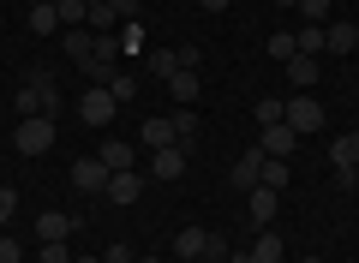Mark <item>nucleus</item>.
I'll return each instance as SVG.
<instances>
[{"mask_svg": "<svg viewBox=\"0 0 359 263\" xmlns=\"http://www.w3.org/2000/svg\"><path fill=\"white\" fill-rule=\"evenodd\" d=\"M66 54L78 60V72H84V84H108V78L120 72V36H96V30H60Z\"/></svg>", "mask_w": 359, "mask_h": 263, "instance_id": "obj_1", "label": "nucleus"}, {"mask_svg": "<svg viewBox=\"0 0 359 263\" xmlns=\"http://www.w3.org/2000/svg\"><path fill=\"white\" fill-rule=\"evenodd\" d=\"M13 108L25 114V120H54V108H60V84H54V72H30L25 84H18Z\"/></svg>", "mask_w": 359, "mask_h": 263, "instance_id": "obj_2", "label": "nucleus"}, {"mask_svg": "<svg viewBox=\"0 0 359 263\" xmlns=\"http://www.w3.org/2000/svg\"><path fill=\"white\" fill-rule=\"evenodd\" d=\"M114 114H120L114 90H108V84H84V96H78V120L96 126V132H108V126H114Z\"/></svg>", "mask_w": 359, "mask_h": 263, "instance_id": "obj_3", "label": "nucleus"}, {"mask_svg": "<svg viewBox=\"0 0 359 263\" xmlns=\"http://www.w3.org/2000/svg\"><path fill=\"white\" fill-rule=\"evenodd\" d=\"M282 120L294 126L299 138H306V132H323V102L311 96V90H299V96H287V108H282Z\"/></svg>", "mask_w": 359, "mask_h": 263, "instance_id": "obj_4", "label": "nucleus"}, {"mask_svg": "<svg viewBox=\"0 0 359 263\" xmlns=\"http://www.w3.org/2000/svg\"><path fill=\"white\" fill-rule=\"evenodd\" d=\"M13 150L18 156H48L54 150V120H18L13 126Z\"/></svg>", "mask_w": 359, "mask_h": 263, "instance_id": "obj_5", "label": "nucleus"}, {"mask_svg": "<svg viewBox=\"0 0 359 263\" xmlns=\"http://www.w3.org/2000/svg\"><path fill=\"white\" fill-rule=\"evenodd\" d=\"M108 180H114V174H108L102 156H78V162H72V186L84 191V198H108Z\"/></svg>", "mask_w": 359, "mask_h": 263, "instance_id": "obj_6", "label": "nucleus"}, {"mask_svg": "<svg viewBox=\"0 0 359 263\" xmlns=\"http://www.w3.org/2000/svg\"><path fill=\"white\" fill-rule=\"evenodd\" d=\"M330 168H335V186H353V168H359V132L330 138Z\"/></svg>", "mask_w": 359, "mask_h": 263, "instance_id": "obj_7", "label": "nucleus"}, {"mask_svg": "<svg viewBox=\"0 0 359 263\" xmlns=\"http://www.w3.org/2000/svg\"><path fill=\"white\" fill-rule=\"evenodd\" d=\"M257 150L276 156V162H287V156L299 150V132H294L287 120H276V126H264V132H257Z\"/></svg>", "mask_w": 359, "mask_h": 263, "instance_id": "obj_8", "label": "nucleus"}, {"mask_svg": "<svg viewBox=\"0 0 359 263\" xmlns=\"http://www.w3.org/2000/svg\"><path fill=\"white\" fill-rule=\"evenodd\" d=\"M276 203H282V191H276V186H252V191H245V222L269 227V222H276Z\"/></svg>", "mask_w": 359, "mask_h": 263, "instance_id": "obj_9", "label": "nucleus"}, {"mask_svg": "<svg viewBox=\"0 0 359 263\" xmlns=\"http://www.w3.org/2000/svg\"><path fill=\"white\" fill-rule=\"evenodd\" d=\"M72 215H60V210H42L36 215V239H42V245H66V239H72Z\"/></svg>", "mask_w": 359, "mask_h": 263, "instance_id": "obj_10", "label": "nucleus"}, {"mask_svg": "<svg viewBox=\"0 0 359 263\" xmlns=\"http://www.w3.org/2000/svg\"><path fill=\"white\" fill-rule=\"evenodd\" d=\"M353 48H359V25L330 18V25H323V54H353Z\"/></svg>", "mask_w": 359, "mask_h": 263, "instance_id": "obj_11", "label": "nucleus"}, {"mask_svg": "<svg viewBox=\"0 0 359 263\" xmlns=\"http://www.w3.org/2000/svg\"><path fill=\"white\" fill-rule=\"evenodd\" d=\"M264 162H269V156L252 144V150H245L240 162H233V180H228V186H233V191H252V186H257V174H264Z\"/></svg>", "mask_w": 359, "mask_h": 263, "instance_id": "obj_12", "label": "nucleus"}, {"mask_svg": "<svg viewBox=\"0 0 359 263\" xmlns=\"http://www.w3.org/2000/svg\"><path fill=\"white\" fill-rule=\"evenodd\" d=\"M186 156H192V150H180V144L150 150V174H156V180H180V174H186Z\"/></svg>", "mask_w": 359, "mask_h": 263, "instance_id": "obj_13", "label": "nucleus"}, {"mask_svg": "<svg viewBox=\"0 0 359 263\" xmlns=\"http://www.w3.org/2000/svg\"><path fill=\"white\" fill-rule=\"evenodd\" d=\"M138 198H144V174L138 168H126V174L108 180V203H138Z\"/></svg>", "mask_w": 359, "mask_h": 263, "instance_id": "obj_14", "label": "nucleus"}, {"mask_svg": "<svg viewBox=\"0 0 359 263\" xmlns=\"http://www.w3.org/2000/svg\"><path fill=\"white\" fill-rule=\"evenodd\" d=\"M108 162V174H126V168H138V156H132V144L126 138H102V150H96Z\"/></svg>", "mask_w": 359, "mask_h": 263, "instance_id": "obj_15", "label": "nucleus"}, {"mask_svg": "<svg viewBox=\"0 0 359 263\" xmlns=\"http://www.w3.org/2000/svg\"><path fill=\"white\" fill-rule=\"evenodd\" d=\"M138 144H144V150H168V144H174V120H144L138 126Z\"/></svg>", "mask_w": 359, "mask_h": 263, "instance_id": "obj_16", "label": "nucleus"}, {"mask_svg": "<svg viewBox=\"0 0 359 263\" xmlns=\"http://www.w3.org/2000/svg\"><path fill=\"white\" fill-rule=\"evenodd\" d=\"M318 72H323V66H318V54H294V60H287V78H294L299 90H311V84H318Z\"/></svg>", "mask_w": 359, "mask_h": 263, "instance_id": "obj_17", "label": "nucleus"}, {"mask_svg": "<svg viewBox=\"0 0 359 263\" xmlns=\"http://www.w3.org/2000/svg\"><path fill=\"white\" fill-rule=\"evenodd\" d=\"M168 90H174V102H180V108H192L204 84H198V72H174V78H168Z\"/></svg>", "mask_w": 359, "mask_h": 263, "instance_id": "obj_18", "label": "nucleus"}, {"mask_svg": "<svg viewBox=\"0 0 359 263\" xmlns=\"http://www.w3.org/2000/svg\"><path fill=\"white\" fill-rule=\"evenodd\" d=\"M252 263H282V234H269V227H264V234L252 239Z\"/></svg>", "mask_w": 359, "mask_h": 263, "instance_id": "obj_19", "label": "nucleus"}, {"mask_svg": "<svg viewBox=\"0 0 359 263\" xmlns=\"http://www.w3.org/2000/svg\"><path fill=\"white\" fill-rule=\"evenodd\" d=\"M192 138H198V108H180L174 114V144H180V150H192Z\"/></svg>", "mask_w": 359, "mask_h": 263, "instance_id": "obj_20", "label": "nucleus"}, {"mask_svg": "<svg viewBox=\"0 0 359 263\" xmlns=\"http://www.w3.org/2000/svg\"><path fill=\"white\" fill-rule=\"evenodd\" d=\"M180 257H204V239H210V227H180Z\"/></svg>", "mask_w": 359, "mask_h": 263, "instance_id": "obj_21", "label": "nucleus"}, {"mask_svg": "<svg viewBox=\"0 0 359 263\" xmlns=\"http://www.w3.org/2000/svg\"><path fill=\"white\" fill-rule=\"evenodd\" d=\"M294 54H299V36H294V30H276V36H269V60H294Z\"/></svg>", "mask_w": 359, "mask_h": 263, "instance_id": "obj_22", "label": "nucleus"}, {"mask_svg": "<svg viewBox=\"0 0 359 263\" xmlns=\"http://www.w3.org/2000/svg\"><path fill=\"white\" fill-rule=\"evenodd\" d=\"M30 30L36 36H60V13L54 6H30Z\"/></svg>", "mask_w": 359, "mask_h": 263, "instance_id": "obj_23", "label": "nucleus"}, {"mask_svg": "<svg viewBox=\"0 0 359 263\" xmlns=\"http://www.w3.org/2000/svg\"><path fill=\"white\" fill-rule=\"evenodd\" d=\"M54 13H60V30H84L90 6H84V0H60V6H54Z\"/></svg>", "mask_w": 359, "mask_h": 263, "instance_id": "obj_24", "label": "nucleus"}, {"mask_svg": "<svg viewBox=\"0 0 359 263\" xmlns=\"http://www.w3.org/2000/svg\"><path fill=\"white\" fill-rule=\"evenodd\" d=\"M299 36V54H318L323 60V25H306V30H294Z\"/></svg>", "mask_w": 359, "mask_h": 263, "instance_id": "obj_25", "label": "nucleus"}, {"mask_svg": "<svg viewBox=\"0 0 359 263\" xmlns=\"http://www.w3.org/2000/svg\"><path fill=\"white\" fill-rule=\"evenodd\" d=\"M257 186H276V191H282V186H287V162H276V156H269L264 174H257Z\"/></svg>", "mask_w": 359, "mask_h": 263, "instance_id": "obj_26", "label": "nucleus"}, {"mask_svg": "<svg viewBox=\"0 0 359 263\" xmlns=\"http://www.w3.org/2000/svg\"><path fill=\"white\" fill-rule=\"evenodd\" d=\"M150 72H156V78H174V72H180L174 48H156V54H150Z\"/></svg>", "mask_w": 359, "mask_h": 263, "instance_id": "obj_27", "label": "nucleus"}, {"mask_svg": "<svg viewBox=\"0 0 359 263\" xmlns=\"http://www.w3.org/2000/svg\"><path fill=\"white\" fill-rule=\"evenodd\" d=\"M228 251H233L228 234H210V239H204V263H228Z\"/></svg>", "mask_w": 359, "mask_h": 263, "instance_id": "obj_28", "label": "nucleus"}, {"mask_svg": "<svg viewBox=\"0 0 359 263\" xmlns=\"http://www.w3.org/2000/svg\"><path fill=\"white\" fill-rule=\"evenodd\" d=\"M294 13H306V25H330V0H299Z\"/></svg>", "mask_w": 359, "mask_h": 263, "instance_id": "obj_29", "label": "nucleus"}, {"mask_svg": "<svg viewBox=\"0 0 359 263\" xmlns=\"http://www.w3.org/2000/svg\"><path fill=\"white\" fill-rule=\"evenodd\" d=\"M174 60H180V72H198V60H204V48H198V42H180V48H174Z\"/></svg>", "mask_w": 359, "mask_h": 263, "instance_id": "obj_30", "label": "nucleus"}, {"mask_svg": "<svg viewBox=\"0 0 359 263\" xmlns=\"http://www.w3.org/2000/svg\"><path fill=\"white\" fill-rule=\"evenodd\" d=\"M282 108H287L282 96H264V102H257V126H276V120H282Z\"/></svg>", "mask_w": 359, "mask_h": 263, "instance_id": "obj_31", "label": "nucleus"}, {"mask_svg": "<svg viewBox=\"0 0 359 263\" xmlns=\"http://www.w3.org/2000/svg\"><path fill=\"white\" fill-rule=\"evenodd\" d=\"M108 90H114V102H132V96H138V84H132V72H114V78H108Z\"/></svg>", "mask_w": 359, "mask_h": 263, "instance_id": "obj_32", "label": "nucleus"}, {"mask_svg": "<svg viewBox=\"0 0 359 263\" xmlns=\"http://www.w3.org/2000/svg\"><path fill=\"white\" fill-rule=\"evenodd\" d=\"M13 215H18V191L0 186V227H13Z\"/></svg>", "mask_w": 359, "mask_h": 263, "instance_id": "obj_33", "label": "nucleus"}, {"mask_svg": "<svg viewBox=\"0 0 359 263\" xmlns=\"http://www.w3.org/2000/svg\"><path fill=\"white\" fill-rule=\"evenodd\" d=\"M0 263H25V245L13 234H0Z\"/></svg>", "mask_w": 359, "mask_h": 263, "instance_id": "obj_34", "label": "nucleus"}, {"mask_svg": "<svg viewBox=\"0 0 359 263\" xmlns=\"http://www.w3.org/2000/svg\"><path fill=\"white\" fill-rule=\"evenodd\" d=\"M36 263H72V251H66V245H42Z\"/></svg>", "mask_w": 359, "mask_h": 263, "instance_id": "obj_35", "label": "nucleus"}, {"mask_svg": "<svg viewBox=\"0 0 359 263\" xmlns=\"http://www.w3.org/2000/svg\"><path fill=\"white\" fill-rule=\"evenodd\" d=\"M108 6H114L120 18H138V6H144V0H108Z\"/></svg>", "mask_w": 359, "mask_h": 263, "instance_id": "obj_36", "label": "nucleus"}, {"mask_svg": "<svg viewBox=\"0 0 359 263\" xmlns=\"http://www.w3.org/2000/svg\"><path fill=\"white\" fill-rule=\"evenodd\" d=\"M102 263H132V251H126V245H108V251H102Z\"/></svg>", "mask_w": 359, "mask_h": 263, "instance_id": "obj_37", "label": "nucleus"}, {"mask_svg": "<svg viewBox=\"0 0 359 263\" xmlns=\"http://www.w3.org/2000/svg\"><path fill=\"white\" fill-rule=\"evenodd\" d=\"M198 6H204V13H228V0H198Z\"/></svg>", "mask_w": 359, "mask_h": 263, "instance_id": "obj_38", "label": "nucleus"}, {"mask_svg": "<svg viewBox=\"0 0 359 263\" xmlns=\"http://www.w3.org/2000/svg\"><path fill=\"white\" fill-rule=\"evenodd\" d=\"M228 263H252V245H245V251H228Z\"/></svg>", "mask_w": 359, "mask_h": 263, "instance_id": "obj_39", "label": "nucleus"}, {"mask_svg": "<svg viewBox=\"0 0 359 263\" xmlns=\"http://www.w3.org/2000/svg\"><path fill=\"white\" fill-rule=\"evenodd\" d=\"M72 263H102V257H72Z\"/></svg>", "mask_w": 359, "mask_h": 263, "instance_id": "obj_40", "label": "nucleus"}, {"mask_svg": "<svg viewBox=\"0 0 359 263\" xmlns=\"http://www.w3.org/2000/svg\"><path fill=\"white\" fill-rule=\"evenodd\" d=\"M174 263H204V257H174Z\"/></svg>", "mask_w": 359, "mask_h": 263, "instance_id": "obj_41", "label": "nucleus"}, {"mask_svg": "<svg viewBox=\"0 0 359 263\" xmlns=\"http://www.w3.org/2000/svg\"><path fill=\"white\" fill-rule=\"evenodd\" d=\"M276 6H299V0H276Z\"/></svg>", "mask_w": 359, "mask_h": 263, "instance_id": "obj_42", "label": "nucleus"}, {"mask_svg": "<svg viewBox=\"0 0 359 263\" xmlns=\"http://www.w3.org/2000/svg\"><path fill=\"white\" fill-rule=\"evenodd\" d=\"M36 6H60V0H36Z\"/></svg>", "mask_w": 359, "mask_h": 263, "instance_id": "obj_43", "label": "nucleus"}, {"mask_svg": "<svg viewBox=\"0 0 359 263\" xmlns=\"http://www.w3.org/2000/svg\"><path fill=\"white\" fill-rule=\"evenodd\" d=\"M138 263H162V257H138Z\"/></svg>", "mask_w": 359, "mask_h": 263, "instance_id": "obj_44", "label": "nucleus"}, {"mask_svg": "<svg viewBox=\"0 0 359 263\" xmlns=\"http://www.w3.org/2000/svg\"><path fill=\"white\" fill-rule=\"evenodd\" d=\"M306 263H323V257H306Z\"/></svg>", "mask_w": 359, "mask_h": 263, "instance_id": "obj_45", "label": "nucleus"}, {"mask_svg": "<svg viewBox=\"0 0 359 263\" xmlns=\"http://www.w3.org/2000/svg\"><path fill=\"white\" fill-rule=\"evenodd\" d=\"M0 120H6V108H0Z\"/></svg>", "mask_w": 359, "mask_h": 263, "instance_id": "obj_46", "label": "nucleus"}, {"mask_svg": "<svg viewBox=\"0 0 359 263\" xmlns=\"http://www.w3.org/2000/svg\"><path fill=\"white\" fill-rule=\"evenodd\" d=\"M84 6H96V0H84Z\"/></svg>", "mask_w": 359, "mask_h": 263, "instance_id": "obj_47", "label": "nucleus"}, {"mask_svg": "<svg viewBox=\"0 0 359 263\" xmlns=\"http://www.w3.org/2000/svg\"><path fill=\"white\" fill-rule=\"evenodd\" d=\"M0 186H6V180H0Z\"/></svg>", "mask_w": 359, "mask_h": 263, "instance_id": "obj_48", "label": "nucleus"}, {"mask_svg": "<svg viewBox=\"0 0 359 263\" xmlns=\"http://www.w3.org/2000/svg\"><path fill=\"white\" fill-rule=\"evenodd\" d=\"M192 6H198V0H192Z\"/></svg>", "mask_w": 359, "mask_h": 263, "instance_id": "obj_49", "label": "nucleus"}]
</instances>
